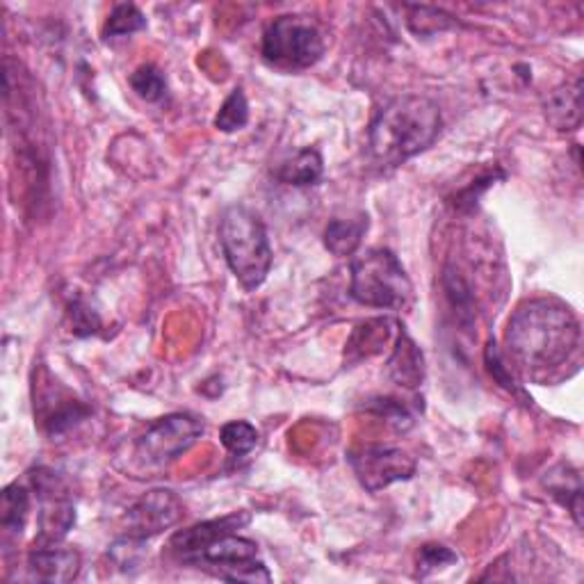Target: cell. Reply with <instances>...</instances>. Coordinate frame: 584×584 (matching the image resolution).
<instances>
[{"label":"cell","mask_w":584,"mask_h":584,"mask_svg":"<svg viewBox=\"0 0 584 584\" xmlns=\"http://www.w3.org/2000/svg\"><path fill=\"white\" fill-rule=\"evenodd\" d=\"M203 420L188 411L169 414L156 422H151L133 445L137 466L146 471L167 469L203 437Z\"/></svg>","instance_id":"6"},{"label":"cell","mask_w":584,"mask_h":584,"mask_svg":"<svg viewBox=\"0 0 584 584\" xmlns=\"http://www.w3.org/2000/svg\"><path fill=\"white\" fill-rule=\"evenodd\" d=\"M247 124H250V103L247 97H244L242 87H235L222 103L218 117H214V129L222 133H235Z\"/></svg>","instance_id":"19"},{"label":"cell","mask_w":584,"mask_h":584,"mask_svg":"<svg viewBox=\"0 0 584 584\" xmlns=\"http://www.w3.org/2000/svg\"><path fill=\"white\" fill-rule=\"evenodd\" d=\"M220 441L233 456H244L258 445V429L247 420H231L222 427Z\"/></svg>","instance_id":"21"},{"label":"cell","mask_w":584,"mask_h":584,"mask_svg":"<svg viewBox=\"0 0 584 584\" xmlns=\"http://www.w3.org/2000/svg\"><path fill=\"white\" fill-rule=\"evenodd\" d=\"M131 89L135 95L146 101V103H158L165 99L167 95V78L163 76V71L153 65H142L137 67L131 78Z\"/></svg>","instance_id":"20"},{"label":"cell","mask_w":584,"mask_h":584,"mask_svg":"<svg viewBox=\"0 0 584 584\" xmlns=\"http://www.w3.org/2000/svg\"><path fill=\"white\" fill-rule=\"evenodd\" d=\"M250 520H252L250 514H229L222 518L199 522V526L176 532L169 541V552L180 564H188L197 555V552L206 543H210L214 537H220L224 532H238L240 528L247 526Z\"/></svg>","instance_id":"11"},{"label":"cell","mask_w":584,"mask_h":584,"mask_svg":"<svg viewBox=\"0 0 584 584\" xmlns=\"http://www.w3.org/2000/svg\"><path fill=\"white\" fill-rule=\"evenodd\" d=\"M350 297L371 309H403L411 297V279L399 258L386 250L375 247L352 261Z\"/></svg>","instance_id":"4"},{"label":"cell","mask_w":584,"mask_h":584,"mask_svg":"<svg viewBox=\"0 0 584 584\" xmlns=\"http://www.w3.org/2000/svg\"><path fill=\"white\" fill-rule=\"evenodd\" d=\"M580 322L569 306L552 297H535L516 306L505 331L511 359L532 373L555 371L580 348Z\"/></svg>","instance_id":"1"},{"label":"cell","mask_w":584,"mask_h":584,"mask_svg":"<svg viewBox=\"0 0 584 584\" xmlns=\"http://www.w3.org/2000/svg\"><path fill=\"white\" fill-rule=\"evenodd\" d=\"M348 461L361 486L371 494L416 475V459L405 450L390 445L356 448L348 454Z\"/></svg>","instance_id":"8"},{"label":"cell","mask_w":584,"mask_h":584,"mask_svg":"<svg viewBox=\"0 0 584 584\" xmlns=\"http://www.w3.org/2000/svg\"><path fill=\"white\" fill-rule=\"evenodd\" d=\"M484 363H486V367H488L491 377H494L503 388H507V390H511V393H518L516 379L509 375V371L505 367V361H503V354L498 352V348H496L494 341H488V345H486Z\"/></svg>","instance_id":"24"},{"label":"cell","mask_w":584,"mask_h":584,"mask_svg":"<svg viewBox=\"0 0 584 584\" xmlns=\"http://www.w3.org/2000/svg\"><path fill=\"white\" fill-rule=\"evenodd\" d=\"M267 65L282 71H304L316 67L324 55V40L320 27L306 16H279L274 19L261 46Z\"/></svg>","instance_id":"5"},{"label":"cell","mask_w":584,"mask_h":584,"mask_svg":"<svg viewBox=\"0 0 584 584\" xmlns=\"http://www.w3.org/2000/svg\"><path fill=\"white\" fill-rule=\"evenodd\" d=\"M459 562L456 552L450 550L448 546L441 543H427L418 550V558H416V569H418V577H429L437 571H443L448 566H454Z\"/></svg>","instance_id":"23"},{"label":"cell","mask_w":584,"mask_h":584,"mask_svg":"<svg viewBox=\"0 0 584 584\" xmlns=\"http://www.w3.org/2000/svg\"><path fill=\"white\" fill-rule=\"evenodd\" d=\"M183 518V503L169 488H153L144 494L126 514V528L133 539L148 541L165 530L178 526Z\"/></svg>","instance_id":"9"},{"label":"cell","mask_w":584,"mask_h":584,"mask_svg":"<svg viewBox=\"0 0 584 584\" xmlns=\"http://www.w3.org/2000/svg\"><path fill=\"white\" fill-rule=\"evenodd\" d=\"M80 564V552L74 548H63L59 541H40L27 552V573L40 582H71L78 577Z\"/></svg>","instance_id":"10"},{"label":"cell","mask_w":584,"mask_h":584,"mask_svg":"<svg viewBox=\"0 0 584 584\" xmlns=\"http://www.w3.org/2000/svg\"><path fill=\"white\" fill-rule=\"evenodd\" d=\"M367 227H371V222H367L365 212H356L354 218H335L324 229V247L338 258L354 256L367 233Z\"/></svg>","instance_id":"15"},{"label":"cell","mask_w":584,"mask_h":584,"mask_svg":"<svg viewBox=\"0 0 584 584\" xmlns=\"http://www.w3.org/2000/svg\"><path fill=\"white\" fill-rule=\"evenodd\" d=\"M324 174V161L320 156L318 148H299L293 156H288L279 167H276L274 176L276 180H282L284 186H295V188H306L320 183Z\"/></svg>","instance_id":"16"},{"label":"cell","mask_w":584,"mask_h":584,"mask_svg":"<svg viewBox=\"0 0 584 584\" xmlns=\"http://www.w3.org/2000/svg\"><path fill=\"white\" fill-rule=\"evenodd\" d=\"M439 106L418 95L388 101L367 129V151L382 169H395L432 146L441 133Z\"/></svg>","instance_id":"2"},{"label":"cell","mask_w":584,"mask_h":584,"mask_svg":"<svg viewBox=\"0 0 584 584\" xmlns=\"http://www.w3.org/2000/svg\"><path fill=\"white\" fill-rule=\"evenodd\" d=\"M222 254L244 290L265 284L272 269V244L258 214L244 206H231L220 220Z\"/></svg>","instance_id":"3"},{"label":"cell","mask_w":584,"mask_h":584,"mask_svg":"<svg viewBox=\"0 0 584 584\" xmlns=\"http://www.w3.org/2000/svg\"><path fill=\"white\" fill-rule=\"evenodd\" d=\"M543 486L548 494L555 498L562 507H566L575 520V526L582 528V477L571 464H558L550 469L543 477Z\"/></svg>","instance_id":"14"},{"label":"cell","mask_w":584,"mask_h":584,"mask_svg":"<svg viewBox=\"0 0 584 584\" xmlns=\"http://www.w3.org/2000/svg\"><path fill=\"white\" fill-rule=\"evenodd\" d=\"M146 27V16L137 5L124 3V5H114L110 16L106 19L103 25V40H117V37H129L140 33V30Z\"/></svg>","instance_id":"18"},{"label":"cell","mask_w":584,"mask_h":584,"mask_svg":"<svg viewBox=\"0 0 584 584\" xmlns=\"http://www.w3.org/2000/svg\"><path fill=\"white\" fill-rule=\"evenodd\" d=\"M543 114L548 124L560 131L571 133L582 126V78L564 82L550 91L543 101Z\"/></svg>","instance_id":"12"},{"label":"cell","mask_w":584,"mask_h":584,"mask_svg":"<svg viewBox=\"0 0 584 584\" xmlns=\"http://www.w3.org/2000/svg\"><path fill=\"white\" fill-rule=\"evenodd\" d=\"M388 377L405 388H418L425 382V356L405 329L399 331L395 352L388 361Z\"/></svg>","instance_id":"13"},{"label":"cell","mask_w":584,"mask_h":584,"mask_svg":"<svg viewBox=\"0 0 584 584\" xmlns=\"http://www.w3.org/2000/svg\"><path fill=\"white\" fill-rule=\"evenodd\" d=\"M71 324H74V333L76 335H91V333H97L99 327H101V318L95 309H89V306L85 301H76L71 304Z\"/></svg>","instance_id":"25"},{"label":"cell","mask_w":584,"mask_h":584,"mask_svg":"<svg viewBox=\"0 0 584 584\" xmlns=\"http://www.w3.org/2000/svg\"><path fill=\"white\" fill-rule=\"evenodd\" d=\"M30 516V491L14 482L5 486L3 500H0V528L5 537H21Z\"/></svg>","instance_id":"17"},{"label":"cell","mask_w":584,"mask_h":584,"mask_svg":"<svg viewBox=\"0 0 584 584\" xmlns=\"http://www.w3.org/2000/svg\"><path fill=\"white\" fill-rule=\"evenodd\" d=\"M227 582H269L267 566L258 560V546L252 539L224 532L206 543L188 562Z\"/></svg>","instance_id":"7"},{"label":"cell","mask_w":584,"mask_h":584,"mask_svg":"<svg viewBox=\"0 0 584 584\" xmlns=\"http://www.w3.org/2000/svg\"><path fill=\"white\" fill-rule=\"evenodd\" d=\"M365 409L375 414L377 418H384L386 425H390L397 432H405L414 425V414L409 411V407L405 403H399V399L393 397H377L371 399V403H365Z\"/></svg>","instance_id":"22"}]
</instances>
